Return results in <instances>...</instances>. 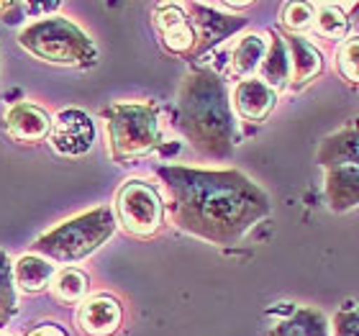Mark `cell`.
Instances as JSON below:
<instances>
[{"label": "cell", "mask_w": 359, "mask_h": 336, "mask_svg": "<svg viewBox=\"0 0 359 336\" xmlns=\"http://www.w3.org/2000/svg\"><path fill=\"white\" fill-rule=\"evenodd\" d=\"M157 177L170 195L177 229L218 247L239 244L272 210L269 195L239 170L162 165Z\"/></svg>", "instance_id": "obj_1"}, {"label": "cell", "mask_w": 359, "mask_h": 336, "mask_svg": "<svg viewBox=\"0 0 359 336\" xmlns=\"http://www.w3.org/2000/svg\"><path fill=\"white\" fill-rule=\"evenodd\" d=\"M175 123L187 144L208 159H229L239 144L229 90L213 69H193L182 77Z\"/></svg>", "instance_id": "obj_2"}, {"label": "cell", "mask_w": 359, "mask_h": 336, "mask_svg": "<svg viewBox=\"0 0 359 336\" xmlns=\"http://www.w3.org/2000/svg\"><path fill=\"white\" fill-rule=\"evenodd\" d=\"M116 226H118L116 213L108 206H97V208L80 213V216L62 221L52 231L41 234L31 244V249H34V254L49 262L72 264V262L85 260L95 249L103 247L113 236Z\"/></svg>", "instance_id": "obj_3"}, {"label": "cell", "mask_w": 359, "mask_h": 336, "mask_svg": "<svg viewBox=\"0 0 359 336\" xmlns=\"http://www.w3.org/2000/svg\"><path fill=\"white\" fill-rule=\"evenodd\" d=\"M18 44L31 57H36L46 65L93 67L97 62V49L93 39L65 15H44V18L29 23L18 34Z\"/></svg>", "instance_id": "obj_4"}, {"label": "cell", "mask_w": 359, "mask_h": 336, "mask_svg": "<svg viewBox=\"0 0 359 336\" xmlns=\"http://www.w3.org/2000/svg\"><path fill=\"white\" fill-rule=\"evenodd\" d=\"M113 162L134 165L162 144L159 113L151 103H113L103 111Z\"/></svg>", "instance_id": "obj_5"}, {"label": "cell", "mask_w": 359, "mask_h": 336, "mask_svg": "<svg viewBox=\"0 0 359 336\" xmlns=\"http://www.w3.org/2000/svg\"><path fill=\"white\" fill-rule=\"evenodd\" d=\"M116 221L131 236H151L165 221V201L147 180H126L116 195Z\"/></svg>", "instance_id": "obj_6"}, {"label": "cell", "mask_w": 359, "mask_h": 336, "mask_svg": "<svg viewBox=\"0 0 359 336\" xmlns=\"http://www.w3.org/2000/svg\"><path fill=\"white\" fill-rule=\"evenodd\" d=\"M49 142H52L54 152H60L65 157H83L95 144V123L80 108L60 111L54 119Z\"/></svg>", "instance_id": "obj_7"}, {"label": "cell", "mask_w": 359, "mask_h": 336, "mask_svg": "<svg viewBox=\"0 0 359 336\" xmlns=\"http://www.w3.org/2000/svg\"><path fill=\"white\" fill-rule=\"evenodd\" d=\"M190 13H193L190 21H193L195 34H198V46L193 52V60L213 49L216 44H221L224 39H229L244 26V18L218 13V8L213 3H190Z\"/></svg>", "instance_id": "obj_8"}, {"label": "cell", "mask_w": 359, "mask_h": 336, "mask_svg": "<svg viewBox=\"0 0 359 336\" xmlns=\"http://www.w3.org/2000/svg\"><path fill=\"white\" fill-rule=\"evenodd\" d=\"M154 26H157L162 44L170 54L180 57H193L198 46V34H195L193 21L187 18L182 6H159L154 11Z\"/></svg>", "instance_id": "obj_9"}, {"label": "cell", "mask_w": 359, "mask_h": 336, "mask_svg": "<svg viewBox=\"0 0 359 336\" xmlns=\"http://www.w3.org/2000/svg\"><path fill=\"white\" fill-rule=\"evenodd\" d=\"M3 126H6V134L15 142L39 144L52 136L54 119L34 103H15L6 111Z\"/></svg>", "instance_id": "obj_10"}, {"label": "cell", "mask_w": 359, "mask_h": 336, "mask_svg": "<svg viewBox=\"0 0 359 336\" xmlns=\"http://www.w3.org/2000/svg\"><path fill=\"white\" fill-rule=\"evenodd\" d=\"M123 311L113 295H93L77 308V326L88 336H113L121 329Z\"/></svg>", "instance_id": "obj_11"}, {"label": "cell", "mask_w": 359, "mask_h": 336, "mask_svg": "<svg viewBox=\"0 0 359 336\" xmlns=\"http://www.w3.org/2000/svg\"><path fill=\"white\" fill-rule=\"evenodd\" d=\"M277 103V90H272L267 83L257 80V77H249V80H241L236 88H233V108L244 121H264L272 113Z\"/></svg>", "instance_id": "obj_12"}, {"label": "cell", "mask_w": 359, "mask_h": 336, "mask_svg": "<svg viewBox=\"0 0 359 336\" xmlns=\"http://www.w3.org/2000/svg\"><path fill=\"white\" fill-rule=\"evenodd\" d=\"M326 201L339 213L359 206V167L337 165L326 170Z\"/></svg>", "instance_id": "obj_13"}, {"label": "cell", "mask_w": 359, "mask_h": 336, "mask_svg": "<svg viewBox=\"0 0 359 336\" xmlns=\"http://www.w3.org/2000/svg\"><path fill=\"white\" fill-rule=\"evenodd\" d=\"M316 162L326 170L337 165L359 167V128H344V131L323 139L318 152H316Z\"/></svg>", "instance_id": "obj_14"}, {"label": "cell", "mask_w": 359, "mask_h": 336, "mask_svg": "<svg viewBox=\"0 0 359 336\" xmlns=\"http://www.w3.org/2000/svg\"><path fill=\"white\" fill-rule=\"evenodd\" d=\"M287 52H290V65H292V83L298 85L311 83L318 72L323 69V57L308 39H303L300 34H290L285 36Z\"/></svg>", "instance_id": "obj_15"}, {"label": "cell", "mask_w": 359, "mask_h": 336, "mask_svg": "<svg viewBox=\"0 0 359 336\" xmlns=\"http://www.w3.org/2000/svg\"><path fill=\"white\" fill-rule=\"evenodd\" d=\"M13 275L15 285L23 293H41L46 285L52 288V280L57 277V267L39 254H23L21 260L13 262Z\"/></svg>", "instance_id": "obj_16"}, {"label": "cell", "mask_w": 359, "mask_h": 336, "mask_svg": "<svg viewBox=\"0 0 359 336\" xmlns=\"http://www.w3.org/2000/svg\"><path fill=\"white\" fill-rule=\"evenodd\" d=\"M267 336H329V323L316 308H298L277 323Z\"/></svg>", "instance_id": "obj_17"}, {"label": "cell", "mask_w": 359, "mask_h": 336, "mask_svg": "<svg viewBox=\"0 0 359 336\" xmlns=\"http://www.w3.org/2000/svg\"><path fill=\"white\" fill-rule=\"evenodd\" d=\"M267 41H264L259 34H247V36H241L236 41L231 52V69L233 75L239 77H247L257 69H262V62L267 57Z\"/></svg>", "instance_id": "obj_18"}, {"label": "cell", "mask_w": 359, "mask_h": 336, "mask_svg": "<svg viewBox=\"0 0 359 336\" xmlns=\"http://www.w3.org/2000/svg\"><path fill=\"white\" fill-rule=\"evenodd\" d=\"M292 65H290V54H287V44H285L283 36L272 34V41H269L267 57L262 62V83H267L272 90H283L290 80Z\"/></svg>", "instance_id": "obj_19"}, {"label": "cell", "mask_w": 359, "mask_h": 336, "mask_svg": "<svg viewBox=\"0 0 359 336\" xmlns=\"http://www.w3.org/2000/svg\"><path fill=\"white\" fill-rule=\"evenodd\" d=\"M88 275L77 267H65L52 280V295L60 303H80L88 295Z\"/></svg>", "instance_id": "obj_20"}, {"label": "cell", "mask_w": 359, "mask_h": 336, "mask_svg": "<svg viewBox=\"0 0 359 336\" xmlns=\"http://www.w3.org/2000/svg\"><path fill=\"white\" fill-rule=\"evenodd\" d=\"M15 311H18V295H15L13 262L0 249V329H6L13 321Z\"/></svg>", "instance_id": "obj_21"}, {"label": "cell", "mask_w": 359, "mask_h": 336, "mask_svg": "<svg viewBox=\"0 0 359 336\" xmlns=\"http://www.w3.org/2000/svg\"><path fill=\"white\" fill-rule=\"evenodd\" d=\"M316 29H318V34L326 39H341L346 34V15L341 13V8L339 6L326 3V6H321V11H318Z\"/></svg>", "instance_id": "obj_22"}, {"label": "cell", "mask_w": 359, "mask_h": 336, "mask_svg": "<svg viewBox=\"0 0 359 336\" xmlns=\"http://www.w3.org/2000/svg\"><path fill=\"white\" fill-rule=\"evenodd\" d=\"M337 65L349 83H359V36L346 39L341 44Z\"/></svg>", "instance_id": "obj_23"}, {"label": "cell", "mask_w": 359, "mask_h": 336, "mask_svg": "<svg viewBox=\"0 0 359 336\" xmlns=\"http://www.w3.org/2000/svg\"><path fill=\"white\" fill-rule=\"evenodd\" d=\"M313 23V8L308 3H290L285 8V26L298 34V31H306L308 26Z\"/></svg>", "instance_id": "obj_24"}, {"label": "cell", "mask_w": 359, "mask_h": 336, "mask_svg": "<svg viewBox=\"0 0 359 336\" xmlns=\"http://www.w3.org/2000/svg\"><path fill=\"white\" fill-rule=\"evenodd\" d=\"M337 336H359V303H346L334 318Z\"/></svg>", "instance_id": "obj_25"}, {"label": "cell", "mask_w": 359, "mask_h": 336, "mask_svg": "<svg viewBox=\"0 0 359 336\" xmlns=\"http://www.w3.org/2000/svg\"><path fill=\"white\" fill-rule=\"evenodd\" d=\"M23 13H29V3H0V21L6 23H18Z\"/></svg>", "instance_id": "obj_26"}, {"label": "cell", "mask_w": 359, "mask_h": 336, "mask_svg": "<svg viewBox=\"0 0 359 336\" xmlns=\"http://www.w3.org/2000/svg\"><path fill=\"white\" fill-rule=\"evenodd\" d=\"M26 336H69V334L62 329L60 323L44 321V323H36V326H31V329L26 331Z\"/></svg>", "instance_id": "obj_27"}, {"label": "cell", "mask_w": 359, "mask_h": 336, "mask_svg": "<svg viewBox=\"0 0 359 336\" xmlns=\"http://www.w3.org/2000/svg\"><path fill=\"white\" fill-rule=\"evenodd\" d=\"M0 336H3V334H0Z\"/></svg>", "instance_id": "obj_28"}]
</instances>
